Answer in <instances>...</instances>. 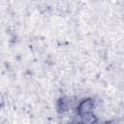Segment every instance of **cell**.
Here are the masks:
<instances>
[{
	"instance_id": "1",
	"label": "cell",
	"mask_w": 124,
	"mask_h": 124,
	"mask_svg": "<svg viewBox=\"0 0 124 124\" xmlns=\"http://www.w3.org/2000/svg\"><path fill=\"white\" fill-rule=\"evenodd\" d=\"M91 107H92V104L90 101H84L79 107V112L81 114H87L90 111Z\"/></svg>"
}]
</instances>
